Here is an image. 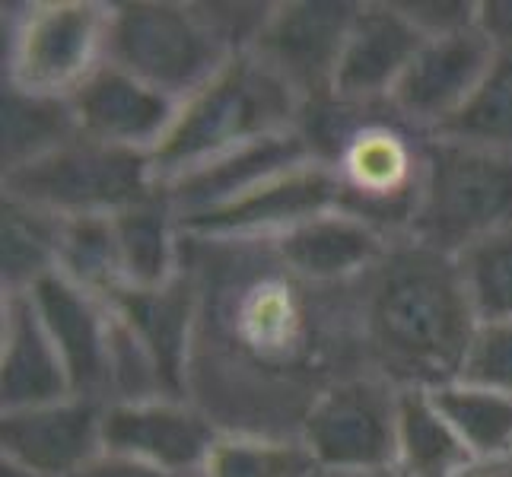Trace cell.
Wrapping results in <instances>:
<instances>
[{"instance_id":"obj_1","label":"cell","mask_w":512,"mask_h":477,"mask_svg":"<svg viewBox=\"0 0 512 477\" xmlns=\"http://www.w3.org/2000/svg\"><path fill=\"white\" fill-rule=\"evenodd\" d=\"M191 239V236H188ZM214 249V280L198 284V328L207 334L217 360L258 373L264 382H280L287 395H306L309 408L322 392L312 385V369L328 385L325 318L319 293L338 287H315L296 277L277 258L268 239H201Z\"/></svg>"},{"instance_id":"obj_2","label":"cell","mask_w":512,"mask_h":477,"mask_svg":"<svg viewBox=\"0 0 512 477\" xmlns=\"http://www.w3.org/2000/svg\"><path fill=\"white\" fill-rule=\"evenodd\" d=\"M455 258L414 239L392 245L366 277L360 341L376 376L398 388H439L462 379L478 334Z\"/></svg>"},{"instance_id":"obj_3","label":"cell","mask_w":512,"mask_h":477,"mask_svg":"<svg viewBox=\"0 0 512 477\" xmlns=\"http://www.w3.org/2000/svg\"><path fill=\"white\" fill-rule=\"evenodd\" d=\"M306 134L315 159L334 169L341 210L376 226L382 236H408L420 207L427 134L414 131L392 105H309Z\"/></svg>"},{"instance_id":"obj_4","label":"cell","mask_w":512,"mask_h":477,"mask_svg":"<svg viewBox=\"0 0 512 477\" xmlns=\"http://www.w3.org/2000/svg\"><path fill=\"white\" fill-rule=\"evenodd\" d=\"M303 99L255 51H239L198 93L179 102L166 140L150 156L156 182L169 185L252 140L299 128Z\"/></svg>"},{"instance_id":"obj_5","label":"cell","mask_w":512,"mask_h":477,"mask_svg":"<svg viewBox=\"0 0 512 477\" xmlns=\"http://www.w3.org/2000/svg\"><path fill=\"white\" fill-rule=\"evenodd\" d=\"M506 226H512V153L430 137L408 239L455 258Z\"/></svg>"},{"instance_id":"obj_6","label":"cell","mask_w":512,"mask_h":477,"mask_svg":"<svg viewBox=\"0 0 512 477\" xmlns=\"http://www.w3.org/2000/svg\"><path fill=\"white\" fill-rule=\"evenodd\" d=\"M229 58L233 48L207 23L201 4H112L109 61L175 102H185L214 80Z\"/></svg>"},{"instance_id":"obj_7","label":"cell","mask_w":512,"mask_h":477,"mask_svg":"<svg viewBox=\"0 0 512 477\" xmlns=\"http://www.w3.org/2000/svg\"><path fill=\"white\" fill-rule=\"evenodd\" d=\"M160 188L150 156L77 134L26 166L4 172V194L58 217H112Z\"/></svg>"},{"instance_id":"obj_8","label":"cell","mask_w":512,"mask_h":477,"mask_svg":"<svg viewBox=\"0 0 512 477\" xmlns=\"http://www.w3.org/2000/svg\"><path fill=\"white\" fill-rule=\"evenodd\" d=\"M112 4L42 0L10 16L7 86L29 96L70 99L109 61Z\"/></svg>"},{"instance_id":"obj_9","label":"cell","mask_w":512,"mask_h":477,"mask_svg":"<svg viewBox=\"0 0 512 477\" xmlns=\"http://www.w3.org/2000/svg\"><path fill=\"white\" fill-rule=\"evenodd\" d=\"M401 388L382 376H347L312 401L299 439L325 474L395 468Z\"/></svg>"},{"instance_id":"obj_10","label":"cell","mask_w":512,"mask_h":477,"mask_svg":"<svg viewBox=\"0 0 512 477\" xmlns=\"http://www.w3.org/2000/svg\"><path fill=\"white\" fill-rule=\"evenodd\" d=\"M357 7L360 4H334V0L274 4L271 20L264 23L252 51L280 80L293 86L306 109L331 99L334 70Z\"/></svg>"},{"instance_id":"obj_11","label":"cell","mask_w":512,"mask_h":477,"mask_svg":"<svg viewBox=\"0 0 512 477\" xmlns=\"http://www.w3.org/2000/svg\"><path fill=\"white\" fill-rule=\"evenodd\" d=\"M341 207L338 175L322 159L287 169L223 207L179 220L191 239H274Z\"/></svg>"},{"instance_id":"obj_12","label":"cell","mask_w":512,"mask_h":477,"mask_svg":"<svg viewBox=\"0 0 512 477\" xmlns=\"http://www.w3.org/2000/svg\"><path fill=\"white\" fill-rule=\"evenodd\" d=\"M493 55L497 48L478 26L427 39L398 80L388 105L404 125L433 137L465 109L493 64Z\"/></svg>"},{"instance_id":"obj_13","label":"cell","mask_w":512,"mask_h":477,"mask_svg":"<svg viewBox=\"0 0 512 477\" xmlns=\"http://www.w3.org/2000/svg\"><path fill=\"white\" fill-rule=\"evenodd\" d=\"M223 430L204 408L182 398L105 401L102 446L166 471H204Z\"/></svg>"},{"instance_id":"obj_14","label":"cell","mask_w":512,"mask_h":477,"mask_svg":"<svg viewBox=\"0 0 512 477\" xmlns=\"http://www.w3.org/2000/svg\"><path fill=\"white\" fill-rule=\"evenodd\" d=\"M102 411V401L80 395L39 408L4 411L0 420L4 462L29 477H77L105 452Z\"/></svg>"},{"instance_id":"obj_15","label":"cell","mask_w":512,"mask_h":477,"mask_svg":"<svg viewBox=\"0 0 512 477\" xmlns=\"http://www.w3.org/2000/svg\"><path fill=\"white\" fill-rule=\"evenodd\" d=\"M105 303L125 325L160 382L163 398H182L191 388V353L194 328H198V284L194 274H182L160 290H131L115 287Z\"/></svg>"},{"instance_id":"obj_16","label":"cell","mask_w":512,"mask_h":477,"mask_svg":"<svg viewBox=\"0 0 512 477\" xmlns=\"http://www.w3.org/2000/svg\"><path fill=\"white\" fill-rule=\"evenodd\" d=\"M32 306L48 328L67 366L74 395L102 401L112 376V309L105 296L77 287L64 274H45L29 290Z\"/></svg>"},{"instance_id":"obj_17","label":"cell","mask_w":512,"mask_h":477,"mask_svg":"<svg viewBox=\"0 0 512 477\" xmlns=\"http://www.w3.org/2000/svg\"><path fill=\"white\" fill-rule=\"evenodd\" d=\"M70 109L83 137L99 140L105 147L153 156L179 115V102L105 61L70 96Z\"/></svg>"},{"instance_id":"obj_18","label":"cell","mask_w":512,"mask_h":477,"mask_svg":"<svg viewBox=\"0 0 512 477\" xmlns=\"http://www.w3.org/2000/svg\"><path fill=\"white\" fill-rule=\"evenodd\" d=\"M427 42L398 4H360L344 39L331 99L341 105H385Z\"/></svg>"},{"instance_id":"obj_19","label":"cell","mask_w":512,"mask_h":477,"mask_svg":"<svg viewBox=\"0 0 512 477\" xmlns=\"http://www.w3.org/2000/svg\"><path fill=\"white\" fill-rule=\"evenodd\" d=\"M268 242L296 277L315 287H347L353 280L369 277L392 249L388 236H382L376 226L341 207L299 223Z\"/></svg>"},{"instance_id":"obj_20","label":"cell","mask_w":512,"mask_h":477,"mask_svg":"<svg viewBox=\"0 0 512 477\" xmlns=\"http://www.w3.org/2000/svg\"><path fill=\"white\" fill-rule=\"evenodd\" d=\"M309 159H315V153L309 147L306 134L299 128H290V131L252 140V144H245L226 156L210 159V163L198 166L188 175H179V179L163 188L179 220H185V217L204 214V210L236 201L245 191L264 185L280 172L303 166Z\"/></svg>"},{"instance_id":"obj_21","label":"cell","mask_w":512,"mask_h":477,"mask_svg":"<svg viewBox=\"0 0 512 477\" xmlns=\"http://www.w3.org/2000/svg\"><path fill=\"white\" fill-rule=\"evenodd\" d=\"M0 398L4 411L39 408V404L74 398L67 366L42 325L29 293H4V328H0Z\"/></svg>"},{"instance_id":"obj_22","label":"cell","mask_w":512,"mask_h":477,"mask_svg":"<svg viewBox=\"0 0 512 477\" xmlns=\"http://www.w3.org/2000/svg\"><path fill=\"white\" fill-rule=\"evenodd\" d=\"M112 226L118 242L121 287L160 290L182 274L185 233L163 185L144 201L112 214Z\"/></svg>"},{"instance_id":"obj_23","label":"cell","mask_w":512,"mask_h":477,"mask_svg":"<svg viewBox=\"0 0 512 477\" xmlns=\"http://www.w3.org/2000/svg\"><path fill=\"white\" fill-rule=\"evenodd\" d=\"M471 458L430 388H401L395 471L401 477H458Z\"/></svg>"},{"instance_id":"obj_24","label":"cell","mask_w":512,"mask_h":477,"mask_svg":"<svg viewBox=\"0 0 512 477\" xmlns=\"http://www.w3.org/2000/svg\"><path fill=\"white\" fill-rule=\"evenodd\" d=\"M64 217L4 194V293H23L58 271Z\"/></svg>"},{"instance_id":"obj_25","label":"cell","mask_w":512,"mask_h":477,"mask_svg":"<svg viewBox=\"0 0 512 477\" xmlns=\"http://www.w3.org/2000/svg\"><path fill=\"white\" fill-rule=\"evenodd\" d=\"M430 395L474 458L512 455V398L465 379L430 388Z\"/></svg>"},{"instance_id":"obj_26","label":"cell","mask_w":512,"mask_h":477,"mask_svg":"<svg viewBox=\"0 0 512 477\" xmlns=\"http://www.w3.org/2000/svg\"><path fill=\"white\" fill-rule=\"evenodd\" d=\"M77 118L70 99H45L20 90L4 93V172L26 166L74 140Z\"/></svg>"},{"instance_id":"obj_27","label":"cell","mask_w":512,"mask_h":477,"mask_svg":"<svg viewBox=\"0 0 512 477\" xmlns=\"http://www.w3.org/2000/svg\"><path fill=\"white\" fill-rule=\"evenodd\" d=\"M204 477H319L299 436L223 433L207 455Z\"/></svg>"},{"instance_id":"obj_28","label":"cell","mask_w":512,"mask_h":477,"mask_svg":"<svg viewBox=\"0 0 512 477\" xmlns=\"http://www.w3.org/2000/svg\"><path fill=\"white\" fill-rule=\"evenodd\" d=\"M433 137L512 153V48L493 55V64L465 109Z\"/></svg>"},{"instance_id":"obj_29","label":"cell","mask_w":512,"mask_h":477,"mask_svg":"<svg viewBox=\"0 0 512 477\" xmlns=\"http://www.w3.org/2000/svg\"><path fill=\"white\" fill-rule=\"evenodd\" d=\"M455 264L478 325L512 322V226L468 245Z\"/></svg>"},{"instance_id":"obj_30","label":"cell","mask_w":512,"mask_h":477,"mask_svg":"<svg viewBox=\"0 0 512 477\" xmlns=\"http://www.w3.org/2000/svg\"><path fill=\"white\" fill-rule=\"evenodd\" d=\"M58 274L96 296H109L121 287L112 217H64Z\"/></svg>"},{"instance_id":"obj_31","label":"cell","mask_w":512,"mask_h":477,"mask_svg":"<svg viewBox=\"0 0 512 477\" xmlns=\"http://www.w3.org/2000/svg\"><path fill=\"white\" fill-rule=\"evenodd\" d=\"M462 379L512 398V322L478 328Z\"/></svg>"},{"instance_id":"obj_32","label":"cell","mask_w":512,"mask_h":477,"mask_svg":"<svg viewBox=\"0 0 512 477\" xmlns=\"http://www.w3.org/2000/svg\"><path fill=\"white\" fill-rule=\"evenodd\" d=\"M398 10L420 29L423 39L478 26V4L474 0H404Z\"/></svg>"},{"instance_id":"obj_33","label":"cell","mask_w":512,"mask_h":477,"mask_svg":"<svg viewBox=\"0 0 512 477\" xmlns=\"http://www.w3.org/2000/svg\"><path fill=\"white\" fill-rule=\"evenodd\" d=\"M77 477H204L201 471H166L147 462H137V458H125V455H112L102 452L93 465H86Z\"/></svg>"},{"instance_id":"obj_34","label":"cell","mask_w":512,"mask_h":477,"mask_svg":"<svg viewBox=\"0 0 512 477\" xmlns=\"http://www.w3.org/2000/svg\"><path fill=\"white\" fill-rule=\"evenodd\" d=\"M478 29L497 51H509L512 48V0H481Z\"/></svg>"},{"instance_id":"obj_35","label":"cell","mask_w":512,"mask_h":477,"mask_svg":"<svg viewBox=\"0 0 512 477\" xmlns=\"http://www.w3.org/2000/svg\"><path fill=\"white\" fill-rule=\"evenodd\" d=\"M458 477H512V455L471 458V462L458 471Z\"/></svg>"},{"instance_id":"obj_36","label":"cell","mask_w":512,"mask_h":477,"mask_svg":"<svg viewBox=\"0 0 512 477\" xmlns=\"http://www.w3.org/2000/svg\"><path fill=\"white\" fill-rule=\"evenodd\" d=\"M319 477H401L395 468H385V471H360V474H325L319 471Z\"/></svg>"}]
</instances>
